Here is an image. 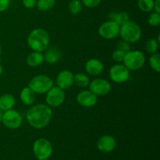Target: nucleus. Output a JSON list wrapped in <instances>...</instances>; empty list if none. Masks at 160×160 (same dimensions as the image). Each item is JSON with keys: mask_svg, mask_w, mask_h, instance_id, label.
<instances>
[{"mask_svg": "<svg viewBox=\"0 0 160 160\" xmlns=\"http://www.w3.org/2000/svg\"><path fill=\"white\" fill-rule=\"evenodd\" d=\"M52 108L46 104H38L30 108L26 113V119L31 127L37 130L48 126L52 118Z\"/></svg>", "mask_w": 160, "mask_h": 160, "instance_id": "obj_1", "label": "nucleus"}, {"mask_svg": "<svg viewBox=\"0 0 160 160\" xmlns=\"http://www.w3.org/2000/svg\"><path fill=\"white\" fill-rule=\"evenodd\" d=\"M27 43L32 51L43 52L49 46V34L43 28H35L28 34Z\"/></svg>", "mask_w": 160, "mask_h": 160, "instance_id": "obj_2", "label": "nucleus"}, {"mask_svg": "<svg viewBox=\"0 0 160 160\" xmlns=\"http://www.w3.org/2000/svg\"><path fill=\"white\" fill-rule=\"evenodd\" d=\"M142 35L141 27L136 22L129 20L127 23L120 26V36L122 40L134 44L138 42Z\"/></svg>", "mask_w": 160, "mask_h": 160, "instance_id": "obj_3", "label": "nucleus"}, {"mask_svg": "<svg viewBox=\"0 0 160 160\" xmlns=\"http://www.w3.org/2000/svg\"><path fill=\"white\" fill-rule=\"evenodd\" d=\"M54 86V81L50 77L44 74H39L31 78L28 87L37 95L46 94Z\"/></svg>", "mask_w": 160, "mask_h": 160, "instance_id": "obj_4", "label": "nucleus"}, {"mask_svg": "<svg viewBox=\"0 0 160 160\" xmlns=\"http://www.w3.org/2000/svg\"><path fill=\"white\" fill-rule=\"evenodd\" d=\"M145 54L142 51L130 50L125 54L123 64L130 71H136L145 66Z\"/></svg>", "mask_w": 160, "mask_h": 160, "instance_id": "obj_5", "label": "nucleus"}, {"mask_svg": "<svg viewBox=\"0 0 160 160\" xmlns=\"http://www.w3.org/2000/svg\"><path fill=\"white\" fill-rule=\"evenodd\" d=\"M33 152L38 160H47L52 155L53 148L51 142L45 138H38L33 144Z\"/></svg>", "mask_w": 160, "mask_h": 160, "instance_id": "obj_6", "label": "nucleus"}, {"mask_svg": "<svg viewBox=\"0 0 160 160\" xmlns=\"http://www.w3.org/2000/svg\"><path fill=\"white\" fill-rule=\"evenodd\" d=\"M2 123L8 129L17 130L21 127L23 117L18 111L11 109L3 112Z\"/></svg>", "mask_w": 160, "mask_h": 160, "instance_id": "obj_7", "label": "nucleus"}, {"mask_svg": "<svg viewBox=\"0 0 160 160\" xmlns=\"http://www.w3.org/2000/svg\"><path fill=\"white\" fill-rule=\"evenodd\" d=\"M45 95H46L45 96L46 105L51 108L59 107L65 102V92L57 86H53Z\"/></svg>", "mask_w": 160, "mask_h": 160, "instance_id": "obj_8", "label": "nucleus"}, {"mask_svg": "<svg viewBox=\"0 0 160 160\" xmlns=\"http://www.w3.org/2000/svg\"><path fill=\"white\" fill-rule=\"evenodd\" d=\"M120 26L112 20H107L98 28V34L102 38L112 40L120 35Z\"/></svg>", "mask_w": 160, "mask_h": 160, "instance_id": "obj_9", "label": "nucleus"}, {"mask_svg": "<svg viewBox=\"0 0 160 160\" xmlns=\"http://www.w3.org/2000/svg\"><path fill=\"white\" fill-rule=\"evenodd\" d=\"M109 78L111 81L117 84L125 83L129 80L130 70L123 63H117L109 70Z\"/></svg>", "mask_w": 160, "mask_h": 160, "instance_id": "obj_10", "label": "nucleus"}, {"mask_svg": "<svg viewBox=\"0 0 160 160\" xmlns=\"http://www.w3.org/2000/svg\"><path fill=\"white\" fill-rule=\"evenodd\" d=\"M89 90L96 96H104L108 95L112 89V85L109 81L103 78H95L90 81Z\"/></svg>", "mask_w": 160, "mask_h": 160, "instance_id": "obj_11", "label": "nucleus"}, {"mask_svg": "<svg viewBox=\"0 0 160 160\" xmlns=\"http://www.w3.org/2000/svg\"><path fill=\"white\" fill-rule=\"evenodd\" d=\"M76 100L80 106L84 108H92L98 102V96L90 90H84L78 94Z\"/></svg>", "mask_w": 160, "mask_h": 160, "instance_id": "obj_12", "label": "nucleus"}, {"mask_svg": "<svg viewBox=\"0 0 160 160\" xmlns=\"http://www.w3.org/2000/svg\"><path fill=\"white\" fill-rule=\"evenodd\" d=\"M73 80H74V74L71 71L67 70H62L56 76V86L65 91L70 88L73 85Z\"/></svg>", "mask_w": 160, "mask_h": 160, "instance_id": "obj_13", "label": "nucleus"}, {"mask_svg": "<svg viewBox=\"0 0 160 160\" xmlns=\"http://www.w3.org/2000/svg\"><path fill=\"white\" fill-rule=\"evenodd\" d=\"M117 145V141L112 136L106 134L103 135L98 139L97 142V147L102 152L109 153L113 151Z\"/></svg>", "mask_w": 160, "mask_h": 160, "instance_id": "obj_14", "label": "nucleus"}, {"mask_svg": "<svg viewBox=\"0 0 160 160\" xmlns=\"http://www.w3.org/2000/svg\"><path fill=\"white\" fill-rule=\"evenodd\" d=\"M85 70L91 76H98L104 70V64L99 59L92 58L86 62Z\"/></svg>", "mask_w": 160, "mask_h": 160, "instance_id": "obj_15", "label": "nucleus"}, {"mask_svg": "<svg viewBox=\"0 0 160 160\" xmlns=\"http://www.w3.org/2000/svg\"><path fill=\"white\" fill-rule=\"evenodd\" d=\"M45 62L44 54L42 52L32 51L27 56L26 63L30 67H38Z\"/></svg>", "mask_w": 160, "mask_h": 160, "instance_id": "obj_16", "label": "nucleus"}, {"mask_svg": "<svg viewBox=\"0 0 160 160\" xmlns=\"http://www.w3.org/2000/svg\"><path fill=\"white\" fill-rule=\"evenodd\" d=\"M20 99L25 106H32L36 100V94L28 86L20 91Z\"/></svg>", "mask_w": 160, "mask_h": 160, "instance_id": "obj_17", "label": "nucleus"}, {"mask_svg": "<svg viewBox=\"0 0 160 160\" xmlns=\"http://www.w3.org/2000/svg\"><path fill=\"white\" fill-rule=\"evenodd\" d=\"M45 52L44 54L45 61L49 64H55L59 61L61 59V52L56 48H47L45 50Z\"/></svg>", "mask_w": 160, "mask_h": 160, "instance_id": "obj_18", "label": "nucleus"}, {"mask_svg": "<svg viewBox=\"0 0 160 160\" xmlns=\"http://www.w3.org/2000/svg\"><path fill=\"white\" fill-rule=\"evenodd\" d=\"M16 104V98L11 94H4L0 96V109L2 112L12 109Z\"/></svg>", "mask_w": 160, "mask_h": 160, "instance_id": "obj_19", "label": "nucleus"}, {"mask_svg": "<svg viewBox=\"0 0 160 160\" xmlns=\"http://www.w3.org/2000/svg\"><path fill=\"white\" fill-rule=\"evenodd\" d=\"M109 20H112V21L116 22L120 26H122L130 20L129 14L127 12H124V11L119 12H111L109 15Z\"/></svg>", "mask_w": 160, "mask_h": 160, "instance_id": "obj_20", "label": "nucleus"}, {"mask_svg": "<svg viewBox=\"0 0 160 160\" xmlns=\"http://www.w3.org/2000/svg\"><path fill=\"white\" fill-rule=\"evenodd\" d=\"M89 83H90V79L86 73H78L74 75L73 84H76L78 87L84 88L88 87Z\"/></svg>", "mask_w": 160, "mask_h": 160, "instance_id": "obj_21", "label": "nucleus"}, {"mask_svg": "<svg viewBox=\"0 0 160 160\" xmlns=\"http://www.w3.org/2000/svg\"><path fill=\"white\" fill-rule=\"evenodd\" d=\"M56 4V0H37L36 7L39 11L48 12L52 9Z\"/></svg>", "mask_w": 160, "mask_h": 160, "instance_id": "obj_22", "label": "nucleus"}, {"mask_svg": "<svg viewBox=\"0 0 160 160\" xmlns=\"http://www.w3.org/2000/svg\"><path fill=\"white\" fill-rule=\"evenodd\" d=\"M139 9L144 12H151L154 8V0H138Z\"/></svg>", "mask_w": 160, "mask_h": 160, "instance_id": "obj_23", "label": "nucleus"}, {"mask_svg": "<svg viewBox=\"0 0 160 160\" xmlns=\"http://www.w3.org/2000/svg\"><path fill=\"white\" fill-rule=\"evenodd\" d=\"M148 63L152 70L156 73H159L160 71V55L158 52L150 56Z\"/></svg>", "mask_w": 160, "mask_h": 160, "instance_id": "obj_24", "label": "nucleus"}, {"mask_svg": "<svg viewBox=\"0 0 160 160\" xmlns=\"http://www.w3.org/2000/svg\"><path fill=\"white\" fill-rule=\"evenodd\" d=\"M159 42L156 38H150L145 43V50L149 55L157 52L159 49Z\"/></svg>", "mask_w": 160, "mask_h": 160, "instance_id": "obj_25", "label": "nucleus"}, {"mask_svg": "<svg viewBox=\"0 0 160 160\" xmlns=\"http://www.w3.org/2000/svg\"><path fill=\"white\" fill-rule=\"evenodd\" d=\"M69 11L73 15H77L82 11L83 4L81 0H71L68 5Z\"/></svg>", "mask_w": 160, "mask_h": 160, "instance_id": "obj_26", "label": "nucleus"}, {"mask_svg": "<svg viewBox=\"0 0 160 160\" xmlns=\"http://www.w3.org/2000/svg\"><path fill=\"white\" fill-rule=\"evenodd\" d=\"M147 21H148V23L150 26L156 28V27L159 26L160 23V13L155 12V11L151 12V13L148 17Z\"/></svg>", "mask_w": 160, "mask_h": 160, "instance_id": "obj_27", "label": "nucleus"}, {"mask_svg": "<svg viewBox=\"0 0 160 160\" xmlns=\"http://www.w3.org/2000/svg\"><path fill=\"white\" fill-rule=\"evenodd\" d=\"M125 54H126V53L123 52V51L117 48V49H115L112 52V59H113L117 63H121V62H123V59H124Z\"/></svg>", "mask_w": 160, "mask_h": 160, "instance_id": "obj_28", "label": "nucleus"}, {"mask_svg": "<svg viewBox=\"0 0 160 160\" xmlns=\"http://www.w3.org/2000/svg\"><path fill=\"white\" fill-rule=\"evenodd\" d=\"M102 0H81L83 6L88 8L97 7L101 3Z\"/></svg>", "mask_w": 160, "mask_h": 160, "instance_id": "obj_29", "label": "nucleus"}, {"mask_svg": "<svg viewBox=\"0 0 160 160\" xmlns=\"http://www.w3.org/2000/svg\"><path fill=\"white\" fill-rule=\"evenodd\" d=\"M117 48L123 51V52L127 53L128 52H129L131 50V44L129 42H126V41L122 40L120 42H119L118 45H117Z\"/></svg>", "mask_w": 160, "mask_h": 160, "instance_id": "obj_30", "label": "nucleus"}, {"mask_svg": "<svg viewBox=\"0 0 160 160\" xmlns=\"http://www.w3.org/2000/svg\"><path fill=\"white\" fill-rule=\"evenodd\" d=\"M22 2H23V6H24L26 9H34L36 6L37 0H22Z\"/></svg>", "mask_w": 160, "mask_h": 160, "instance_id": "obj_31", "label": "nucleus"}, {"mask_svg": "<svg viewBox=\"0 0 160 160\" xmlns=\"http://www.w3.org/2000/svg\"><path fill=\"white\" fill-rule=\"evenodd\" d=\"M10 0H0V12H3L9 8Z\"/></svg>", "mask_w": 160, "mask_h": 160, "instance_id": "obj_32", "label": "nucleus"}, {"mask_svg": "<svg viewBox=\"0 0 160 160\" xmlns=\"http://www.w3.org/2000/svg\"><path fill=\"white\" fill-rule=\"evenodd\" d=\"M153 10L160 13V0H154V8Z\"/></svg>", "mask_w": 160, "mask_h": 160, "instance_id": "obj_33", "label": "nucleus"}, {"mask_svg": "<svg viewBox=\"0 0 160 160\" xmlns=\"http://www.w3.org/2000/svg\"><path fill=\"white\" fill-rule=\"evenodd\" d=\"M3 73V68H2V66L1 65V63H0V77L2 76V74Z\"/></svg>", "mask_w": 160, "mask_h": 160, "instance_id": "obj_34", "label": "nucleus"}, {"mask_svg": "<svg viewBox=\"0 0 160 160\" xmlns=\"http://www.w3.org/2000/svg\"><path fill=\"white\" fill-rule=\"evenodd\" d=\"M2 113H3V112L1 110V109H0V123H2Z\"/></svg>", "mask_w": 160, "mask_h": 160, "instance_id": "obj_35", "label": "nucleus"}, {"mask_svg": "<svg viewBox=\"0 0 160 160\" xmlns=\"http://www.w3.org/2000/svg\"><path fill=\"white\" fill-rule=\"evenodd\" d=\"M1 53H2V48H1V45H0V56H1Z\"/></svg>", "mask_w": 160, "mask_h": 160, "instance_id": "obj_36", "label": "nucleus"}, {"mask_svg": "<svg viewBox=\"0 0 160 160\" xmlns=\"http://www.w3.org/2000/svg\"></svg>", "mask_w": 160, "mask_h": 160, "instance_id": "obj_37", "label": "nucleus"}]
</instances>
